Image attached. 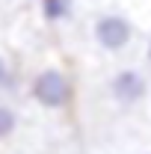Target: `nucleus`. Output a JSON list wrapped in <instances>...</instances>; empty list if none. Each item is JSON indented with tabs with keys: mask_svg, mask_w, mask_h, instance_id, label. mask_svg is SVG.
Wrapping results in <instances>:
<instances>
[{
	"mask_svg": "<svg viewBox=\"0 0 151 154\" xmlns=\"http://www.w3.org/2000/svg\"><path fill=\"white\" fill-rule=\"evenodd\" d=\"M33 98L48 110H59L71 98V83L59 68H45L33 77Z\"/></svg>",
	"mask_w": 151,
	"mask_h": 154,
	"instance_id": "1",
	"label": "nucleus"
},
{
	"mask_svg": "<svg viewBox=\"0 0 151 154\" xmlns=\"http://www.w3.org/2000/svg\"><path fill=\"white\" fill-rule=\"evenodd\" d=\"M92 33H95V42H98L104 51L119 54V51H125V48L131 45L133 24L128 18H122V15H116V12H107V15H101V18L95 21Z\"/></svg>",
	"mask_w": 151,
	"mask_h": 154,
	"instance_id": "2",
	"label": "nucleus"
},
{
	"mask_svg": "<svg viewBox=\"0 0 151 154\" xmlns=\"http://www.w3.org/2000/svg\"><path fill=\"white\" fill-rule=\"evenodd\" d=\"M148 92V80L142 71H136V68H125V71H119V74L110 80V95L116 98V104H122V107H133V104H139L142 98Z\"/></svg>",
	"mask_w": 151,
	"mask_h": 154,
	"instance_id": "3",
	"label": "nucleus"
},
{
	"mask_svg": "<svg viewBox=\"0 0 151 154\" xmlns=\"http://www.w3.org/2000/svg\"><path fill=\"white\" fill-rule=\"evenodd\" d=\"M15 128H18V116H15V110L6 107V104H0V139L12 136Z\"/></svg>",
	"mask_w": 151,
	"mask_h": 154,
	"instance_id": "4",
	"label": "nucleus"
},
{
	"mask_svg": "<svg viewBox=\"0 0 151 154\" xmlns=\"http://www.w3.org/2000/svg\"><path fill=\"white\" fill-rule=\"evenodd\" d=\"M42 6H45V15L51 21H59L68 15V9H71V0H42Z\"/></svg>",
	"mask_w": 151,
	"mask_h": 154,
	"instance_id": "5",
	"label": "nucleus"
},
{
	"mask_svg": "<svg viewBox=\"0 0 151 154\" xmlns=\"http://www.w3.org/2000/svg\"><path fill=\"white\" fill-rule=\"evenodd\" d=\"M12 86V71H9V62L0 57V89H9Z\"/></svg>",
	"mask_w": 151,
	"mask_h": 154,
	"instance_id": "6",
	"label": "nucleus"
},
{
	"mask_svg": "<svg viewBox=\"0 0 151 154\" xmlns=\"http://www.w3.org/2000/svg\"><path fill=\"white\" fill-rule=\"evenodd\" d=\"M148 62H151V45H148Z\"/></svg>",
	"mask_w": 151,
	"mask_h": 154,
	"instance_id": "7",
	"label": "nucleus"
}]
</instances>
